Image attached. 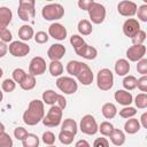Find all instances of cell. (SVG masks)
<instances>
[{"mask_svg":"<svg viewBox=\"0 0 147 147\" xmlns=\"http://www.w3.org/2000/svg\"><path fill=\"white\" fill-rule=\"evenodd\" d=\"M87 11H88L91 22L94 24H101L106 18V8L103 5H101L99 2L94 1Z\"/></svg>","mask_w":147,"mask_h":147,"instance_id":"obj_7","label":"cell"},{"mask_svg":"<svg viewBox=\"0 0 147 147\" xmlns=\"http://www.w3.org/2000/svg\"><path fill=\"white\" fill-rule=\"evenodd\" d=\"M109 138H110V141L115 146H122L125 142V133L118 129H114V131L111 132Z\"/></svg>","mask_w":147,"mask_h":147,"instance_id":"obj_24","label":"cell"},{"mask_svg":"<svg viewBox=\"0 0 147 147\" xmlns=\"http://www.w3.org/2000/svg\"><path fill=\"white\" fill-rule=\"evenodd\" d=\"M39 138L37 134L33 133H28V136L24 138L22 141L23 147H39Z\"/></svg>","mask_w":147,"mask_h":147,"instance_id":"obj_31","label":"cell"},{"mask_svg":"<svg viewBox=\"0 0 147 147\" xmlns=\"http://www.w3.org/2000/svg\"><path fill=\"white\" fill-rule=\"evenodd\" d=\"M74 134L72 133H69V132H67V131H60V133H59V140H60V142L61 144H63V145H70L72 141H74Z\"/></svg>","mask_w":147,"mask_h":147,"instance_id":"obj_35","label":"cell"},{"mask_svg":"<svg viewBox=\"0 0 147 147\" xmlns=\"http://www.w3.org/2000/svg\"><path fill=\"white\" fill-rule=\"evenodd\" d=\"M36 83H37V82H36L34 76H32V75H30V74H26L25 78L22 80V83L20 84V86H21V88L24 90V91H30V90L34 88Z\"/></svg>","mask_w":147,"mask_h":147,"instance_id":"obj_30","label":"cell"},{"mask_svg":"<svg viewBox=\"0 0 147 147\" xmlns=\"http://www.w3.org/2000/svg\"><path fill=\"white\" fill-rule=\"evenodd\" d=\"M44 116H45L44 102L41 100L34 99L30 101L26 110L23 113V122L26 125L33 126V125H37L39 122H41Z\"/></svg>","mask_w":147,"mask_h":147,"instance_id":"obj_1","label":"cell"},{"mask_svg":"<svg viewBox=\"0 0 147 147\" xmlns=\"http://www.w3.org/2000/svg\"><path fill=\"white\" fill-rule=\"evenodd\" d=\"M130 71V63L125 59H119L115 63V72L118 76H126Z\"/></svg>","mask_w":147,"mask_h":147,"instance_id":"obj_20","label":"cell"},{"mask_svg":"<svg viewBox=\"0 0 147 147\" xmlns=\"http://www.w3.org/2000/svg\"><path fill=\"white\" fill-rule=\"evenodd\" d=\"M76 77H77L78 82L82 83L85 86L91 85L93 83V78H94L91 68L86 63H84V62H83V64H82V67H80V69H79V71H78Z\"/></svg>","mask_w":147,"mask_h":147,"instance_id":"obj_13","label":"cell"},{"mask_svg":"<svg viewBox=\"0 0 147 147\" xmlns=\"http://www.w3.org/2000/svg\"><path fill=\"white\" fill-rule=\"evenodd\" d=\"M82 64H83V62H80V61L71 60V61L68 62V64H67V67H65V70H67V72H68L70 76L76 77L77 74H78V71H79V69H80V67H82Z\"/></svg>","mask_w":147,"mask_h":147,"instance_id":"obj_29","label":"cell"},{"mask_svg":"<svg viewBox=\"0 0 147 147\" xmlns=\"http://www.w3.org/2000/svg\"><path fill=\"white\" fill-rule=\"evenodd\" d=\"M8 52V46L6 42L0 40V57H3Z\"/></svg>","mask_w":147,"mask_h":147,"instance_id":"obj_52","label":"cell"},{"mask_svg":"<svg viewBox=\"0 0 147 147\" xmlns=\"http://www.w3.org/2000/svg\"><path fill=\"white\" fill-rule=\"evenodd\" d=\"M93 147H109V141L107 138H103V137L96 138L93 142Z\"/></svg>","mask_w":147,"mask_h":147,"instance_id":"obj_49","label":"cell"},{"mask_svg":"<svg viewBox=\"0 0 147 147\" xmlns=\"http://www.w3.org/2000/svg\"><path fill=\"white\" fill-rule=\"evenodd\" d=\"M70 44H71V46L74 47V49L76 51L77 48H79L80 46H83V45L85 44V41H84V39H83L79 34H72V36L70 37Z\"/></svg>","mask_w":147,"mask_h":147,"instance_id":"obj_40","label":"cell"},{"mask_svg":"<svg viewBox=\"0 0 147 147\" xmlns=\"http://www.w3.org/2000/svg\"><path fill=\"white\" fill-rule=\"evenodd\" d=\"M61 130L62 131H67L69 133H72L74 136H76L77 131H78V125L75 122V119L72 118H67L63 121L62 125H61Z\"/></svg>","mask_w":147,"mask_h":147,"instance_id":"obj_28","label":"cell"},{"mask_svg":"<svg viewBox=\"0 0 147 147\" xmlns=\"http://www.w3.org/2000/svg\"><path fill=\"white\" fill-rule=\"evenodd\" d=\"M1 88H2L3 92L10 93V92H13V91L16 88V83H15L11 78H7V79H5V80L2 82Z\"/></svg>","mask_w":147,"mask_h":147,"instance_id":"obj_38","label":"cell"},{"mask_svg":"<svg viewBox=\"0 0 147 147\" xmlns=\"http://www.w3.org/2000/svg\"><path fill=\"white\" fill-rule=\"evenodd\" d=\"M65 54V47L62 44H53L47 51V56L51 61H60Z\"/></svg>","mask_w":147,"mask_h":147,"instance_id":"obj_16","label":"cell"},{"mask_svg":"<svg viewBox=\"0 0 147 147\" xmlns=\"http://www.w3.org/2000/svg\"><path fill=\"white\" fill-rule=\"evenodd\" d=\"M28 131H26V129H24V127H22V126H17L15 130H14V137L17 139V140H21V141H23L24 140V138L28 136Z\"/></svg>","mask_w":147,"mask_h":147,"instance_id":"obj_45","label":"cell"},{"mask_svg":"<svg viewBox=\"0 0 147 147\" xmlns=\"http://www.w3.org/2000/svg\"><path fill=\"white\" fill-rule=\"evenodd\" d=\"M46 71V61L41 56H34L29 64V74L32 76H40Z\"/></svg>","mask_w":147,"mask_h":147,"instance_id":"obj_10","label":"cell"},{"mask_svg":"<svg viewBox=\"0 0 147 147\" xmlns=\"http://www.w3.org/2000/svg\"><path fill=\"white\" fill-rule=\"evenodd\" d=\"M122 84H123V87H124L125 91H132V90H134L137 87V78L134 76H132V75L125 76L123 82H122Z\"/></svg>","mask_w":147,"mask_h":147,"instance_id":"obj_32","label":"cell"},{"mask_svg":"<svg viewBox=\"0 0 147 147\" xmlns=\"http://www.w3.org/2000/svg\"><path fill=\"white\" fill-rule=\"evenodd\" d=\"M42 141L45 145H48V146H53L54 142H55V134L51 131H46L42 133V137H41Z\"/></svg>","mask_w":147,"mask_h":147,"instance_id":"obj_41","label":"cell"},{"mask_svg":"<svg viewBox=\"0 0 147 147\" xmlns=\"http://www.w3.org/2000/svg\"><path fill=\"white\" fill-rule=\"evenodd\" d=\"M101 111H102L103 117L107 118V119H111V118H114V117L117 115V108H116V106H115L114 103H111V102L105 103V105L102 106V108H101Z\"/></svg>","mask_w":147,"mask_h":147,"instance_id":"obj_23","label":"cell"},{"mask_svg":"<svg viewBox=\"0 0 147 147\" xmlns=\"http://www.w3.org/2000/svg\"><path fill=\"white\" fill-rule=\"evenodd\" d=\"M13 18V13L8 7H0V30L6 29L9 23L11 22Z\"/></svg>","mask_w":147,"mask_h":147,"instance_id":"obj_19","label":"cell"},{"mask_svg":"<svg viewBox=\"0 0 147 147\" xmlns=\"http://www.w3.org/2000/svg\"><path fill=\"white\" fill-rule=\"evenodd\" d=\"M114 98H115V100H116L119 105L125 106V107L130 106V105L133 102V96H132V94H131L129 91H125V90H117V91L115 92V94H114Z\"/></svg>","mask_w":147,"mask_h":147,"instance_id":"obj_18","label":"cell"},{"mask_svg":"<svg viewBox=\"0 0 147 147\" xmlns=\"http://www.w3.org/2000/svg\"><path fill=\"white\" fill-rule=\"evenodd\" d=\"M140 30V23L136 18H127L123 23V33L129 38H133Z\"/></svg>","mask_w":147,"mask_h":147,"instance_id":"obj_14","label":"cell"},{"mask_svg":"<svg viewBox=\"0 0 147 147\" xmlns=\"http://www.w3.org/2000/svg\"><path fill=\"white\" fill-rule=\"evenodd\" d=\"M48 147H55V146H48Z\"/></svg>","mask_w":147,"mask_h":147,"instance_id":"obj_58","label":"cell"},{"mask_svg":"<svg viewBox=\"0 0 147 147\" xmlns=\"http://www.w3.org/2000/svg\"><path fill=\"white\" fill-rule=\"evenodd\" d=\"M2 99H3V93H2L1 91H0V102L2 101Z\"/></svg>","mask_w":147,"mask_h":147,"instance_id":"obj_56","label":"cell"},{"mask_svg":"<svg viewBox=\"0 0 147 147\" xmlns=\"http://www.w3.org/2000/svg\"><path fill=\"white\" fill-rule=\"evenodd\" d=\"M5 131V125L2 124V122H0V133Z\"/></svg>","mask_w":147,"mask_h":147,"instance_id":"obj_55","label":"cell"},{"mask_svg":"<svg viewBox=\"0 0 147 147\" xmlns=\"http://www.w3.org/2000/svg\"><path fill=\"white\" fill-rule=\"evenodd\" d=\"M33 36H34L33 28L28 24H24L18 29V38L22 41H29Z\"/></svg>","mask_w":147,"mask_h":147,"instance_id":"obj_21","label":"cell"},{"mask_svg":"<svg viewBox=\"0 0 147 147\" xmlns=\"http://www.w3.org/2000/svg\"><path fill=\"white\" fill-rule=\"evenodd\" d=\"M48 70L53 77H61L64 68H63V64L61 63V61H51V63L48 65Z\"/></svg>","mask_w":147,"mask_h":147,"instance_id":"obj_27","label":"cell"},{"mask_svg":"<svg viewBox=\"0 0 147 147\" xmlns=\"http://www.w3.org/2000/svg\"><path fill=\"white\" fill-rule=\"evenodd\" d=\"M34 5H36V2L33 0H20L18 9H17L18 17L24 22L31 21L36 15Z\"/></svg>","mask_w":147,"mask_h":147,"instance_id":"obj_3","label":"cell"},{"mask_svg":"<svg viewBox=\"0 0 147 147\" xmlns=\"http://www.w3.org/2000/svg\"><path fill=\"white\" fill-rule=\"evenodd\" d=\"M114 125L108 122V121H105V122H101V124L99 125L98 127V131L103 136V137H109L111 134V132L114 131Z\"/></svg>","mask_w":147,"mask_h":147,"instance_id":"obj_33","label":"cell"},{"mask_svg":"<svg viewBox=\"0 0 147 147\" xmlns=\"http://www.w3.org/2000/svg\"><path fill=\"white\" fill-rule=\"evenodd\" d=\"M13 80L15 82V83H18V84H21L22 83V80L25 78V76H26V72L22 69V68H16V69H14L13 70Z\"/></svg>","mask_w":147,"mask_h":147,"instance_id":"obj_36","label":"cell"},{"mask_svg":"<svg viewBox=\"0 0 147 147\" xmlns=\"http://www.w3.org/2000/svg\"><path fill=\"white\" fill-rule=\"evenodd\" d=\"M57 96H59V93H56L55 91L53 90H46L44 93H42V102L48 105V106H54L57 101Z\"/></svg>","mask_w":147,"mask_h":147,"instance_id":"obj_25","label":"cell"},{"mask_svg":"<svg viewBox=\"0 0 147 147\" xmlns=\"http://www.w3.org/2000/svg\"><path fill=\"white\" fill-rule=\"evenodd\" d=\"M93 0H79L78 1V7L80 8V9H83V10H88L90 9V7L93 5Z\"/></svg>","mask_w":147,"mask_h":147,"instance_id":"obj_50","label":"cell"},{"mask_svg":"<svg viewBox=\"0 0 147 147\" xmlns=\"http://www.w3.org/2000/svg\"><path fill=\"white\" fill-rule=\"evenodd\" d=\"M8 51L15 57H24L30 53V46L28 44H25L24 41L15 40L9 44Z\"/></svg>","mask_w":147,"mask_h":147,"instance_id":"obj_9","label":"cell"},{"mask_svg":"<svg viewBox=\"0 0 147 147\" xmlns=\"http://www.w3.org/2000/svg\"><path fill=\"white\" fill-rule=\"evenodd\" d=\"M137 87L142 92H147V76H141L139 79H137Z\"/></svg>","mask_w":147,"mask_h":147,"instance_id":"obj_48","label":"cell"},{"mask_svg":"<svg viewBox=\"0 0 147 147\" xmlns=\"http://www.w3.org/2000/svg\"><path fill=\"white\" fill-rule=\"evenodd\" d=\"M137 5L136 2L133 1H127V0H124V1H121L118 2L117 5V11L119 15L122 16H125V17H132L136 15L137 13Z\"/></svg>","mask_w":147,"mask_h":147,"instance_id":"obj_12","label":"cell"},{"mask_svg":"<svg viewBox=\"0 0 147 147\" xmlns=\"http://www.w3.org/2000/svg\"><path fill=\"white\" fill-rule=\"evenodd\" d=\"M137 71L139 74H141V76H146L147 75V59H141L140 61H138L137 64Z\"/></svg>","mask_w":147,"mask_h":147,"instance_id":"obj_47","label":"cell"},{"mask_svg":"<svg viewBox=\"0 0 147 147\" xmlns=\"http://www.w3.org/2000/svg\"><path fill=\"white\" fill-rule=\"evenodd\" d=\"M77 29H78V32L82 36H88L93 31L92 23L88 20H80L78 22V24H77Z\"/></svg>","mask_w":147,"mask_h":147,"instance_id":"obj_26","label":"cell"},{"mask_svg":"<svg viewBox=\"0 0 147 147\" xmlns=\"http://www.w3.org/2000/svg\"><path fill=\"white\" fill-rule=\"evenodd\" d=\"M98 127H99L98 123L92 115L87 114V115L82 117L80 123H79V129L83 133L88 134V136H93L98 132Z\"/></svg>","mask_w":147,"mask_h":147,"instance_id":"obj_8","label":"cell"},{"mask_svg":"<svg viewBox=\"0 0 147 147\" xmlns=\"http://www.w3.org/2000/svg\"><path fill=\"white\" fill-rule=\"evenodd\" d=\"M133 45H144V41L146 40V32L144 30H140L133 38H131Z\"/></svg>","mask_w":147,"mask_h":147,"instance_id":"obj_43","label":"cell"},{"mask_svg":"<svg viewBox=\"0 0 147 147\" xmlns=\"http://www.w3.org/2000/svg\"><path fill=\"white\" fill-rule=\"evenodd\" d=\"M146 54V46L145 45H132L126 51V57L131 62H138L144 59Z\"/></svg>","mask_w":147,"mask_h":147,"instance_id":"obj_11","label":"cell"},{"mask_svg":"<svg viewBox=\"0 0 147 147\" xmlns=\"http://www.w3.org/2000/svg\"><path fill=\"white\" fill-rule=\"evenodd\" d=\"M75 53H76L77 55H79V56L86 59V60H94V59L96 57V55H98L96 48L93 47V46L87 45L86 42H85L83 46H80L79 48H77V49L75 51Z\"/></svg>","mask_w":147,"mask_h":147,"instance_id":"obj_17","label":"cell"},{"mask_svg":"<svg viewBox=\"0 0 147 147\" xmlns=\"http://www.w3.org/2000/svg\"><path fill=\"white\" fill-rule=\"evenodd\" d=\"M62 121V109L54 105V106H51L49 110L47 111L46 116H44L42 118V124L47 127H55L57 125H60Z\"/></svg>","mask_w":147,"mask_h":147,"instance_id":"obj_4","label":"cell"},{"mask_svg":"<svg viewBox=\"0 0 147 147\" xmlns=\"http://www.w3.org/2000/svg\"><path fill=\"white\" fill-rule=\"evenodd\" d=\"M75 147H91V145L85 139H80L75 144Z\"/></svg>","mask_w":147,"mask_h":147,"instance_id":"obj_54","label":"cell"},{"mask_svg":"<svg viewBox=\"0 0 147 147\" xmlns=\"http://www.w3.org/2000/svg\"><path fill=\"white\" fill-rule=\"evenodd\" d=\"M2 75H3V70H2V68H0V78L2 77Z\"/></svg>","mask_w":147,"mask_h":147,"instance_id":"obj_57","label":"cell"},{"mask_svg":"<svg viewBox=\"0 0 147 147\" xmlns=\"http://www.w3.org/2000/svg\"><path fill=\"white\" fill-rule=\"evenodd\" d=\"M136 114H137L136 108L130 107V106L124 107L123 109L119 110V116L123 117V118H126V119H129V118H133V116H134Z\"/></svg>","mask_w":147,"mask_h":147,"instance_id":"obj_37","label":"cell"},{"mask_svg":"<svg viewBox=\"0 0 147 147\" xmlns=\"http://www.w3.org/2000/svg\"><path fill=\"white\" fill-rule=\"evenodd\" d=\"M138 15V18L141 21V22H147V5L144 3L141 5L138 9H137V13Z\"/></svg>","mask_w":147,"mask_h":147,"instance_id":"obj_44","label":"cell"},{"mask_svg":"<svg viewBox=\"0 0 147 147\" xmlns=\"http://www.w3.org/2000/svg\"><path fill=\"white\" fill-rule=\"evenodd\" d=\"M141 125L138 119L136 118H129L124 124V131L129 134H134L140 130Z\"/></svg>","mask_w":147,"mask_h":147,"instance_id":"obj_22","label":"cell"},{"mask_svg":"<svg viewBox=\"0 0 147 147\" xmlns=\"http://www.w3.org/2000/svg\"><path fill=\"white\" fill-rule=\"evenodd\" d=\"M41 15L46 21H57L64 15V8L60 3H48L42 7Z\"/></svg>","mask_w":147,"mask_h":147,"instance_id":"obj_2","label":"cell"},{"mask_svg":"<svg viewBox=\"0 0 147 147\" xmlns=\"http://www.w3.org/2000/svg\"><path fill=\"white\" fill-rule=\"evenodd\" d=\"M56 86L64 94H74L78 90L77 82L72 77H65V76H61L57 78Z\"/></svg>","mask_w":147,"mask_h":147,"instance_id":"obj_6","label":"cell"},{"mask_svg":"<svg viewBox=\"0 0 147 147\" xmlns=\"http://www.w3.org/2000/svg\"><path fill=\"white\" fill-rule=\"evenodd\" d=\"M56 106H59L62 110L67 107V100H65V98H64V95H62V94H59V96H57V101H56Z\"/></svg>","mask_w":147,"mask_h":147,"instance_id":"obj_51","label":"cell"},{"mask_svg":"<svg viewBox=\"0 0 147 147\" xmlns=\"http://www.w3.org/2000/svg\"><path fill=\"white\" fill-rule=\"evenodd\" d=\"M0 40L1 41H3V42H11V40H13V34H11V32L6 28V29H2V30H0Z\"/></svg>","mask_w":147,"mask_h":147,"instance_id":"obj_46","label":"cell"},{"mask_svg":"<svg viewBox=\"0 0 147 147\" xmlns=\"http://www.w3.org/2000/svg\"><path fill=\"white\" fill-rule=\"evenodd\" d=\"M96 85L101 91H109L114 85V74L110 69L103 68L96 75Z\"/></svg>","mask_w":147,"mask_h":147,"instance_id":"obj_5","label":"cell"},{"mask_svg":"<svg viewBox=\"0 0 147 147\" xmlns=\"http://www.w3.org/2000/svg\"><path fill=\"white\" fill-rule=\"evenodd\" d=\"M0 147H13V139L6 131L0 133Z\"/></svg>","mask_w":147,"mask_h":147,"instance_id":"obj_39","label":"cell"},{"mask_svg":"<svg viewBox=\"0 0 147 147\" xmlns=\"http://www.w3.org/2000/svg\"><path fill=\"white\" fill-rule=\"evenodd\" d=\"M139 123H140V125H141L142 127L147 129V113H146V111H145V113H144V114L140 116Z\"/></svg>","mask_w":147,"mask_h":147,"instance_id":"obj_53","label":"cell"},{"mask_svg":"<svg viewBox=\"0 0 147 147\" xmlns=\"http://www.w3.org/2000/svg\"><path fill=\"white\" fill-rule=\"evenodd\" d=\"M33 38H34V41L37 44H46L48 41V39H49V36L45 31H38L33 36Z\"/></svg>","mask_w":147,"mask_h":147,"instance_id":"obj_42","label":"cell"},{"mask_svg":"<svg viewBox=\"0 0 147 147\" xmlns=\"http://www.w3.org/2000/svg\"><path fill=\"white\" fill-rule=\"evenodd\" d=\"M48 36L55 40H64L67 38V29L61 23H52L48 28Z\"/></svg>","mask_w":147,"mask_h":147,"instance_id":"obj_15","label":"cell"},{"mask_svg":"<svg viewBox=\"0 0 147 147\" xmlns=\"http://www.w3.org/2000/svg\"><path fill=\"white\" fill-rule=\"evenodd\" d=\"M134 103H136V107L139 109L147 108V94L146 93H139L134 98Z\"/></svg>","mask_w":147,"mask_h":147,"instance_id":"obj_34","label":"cell"}]
</instances>
